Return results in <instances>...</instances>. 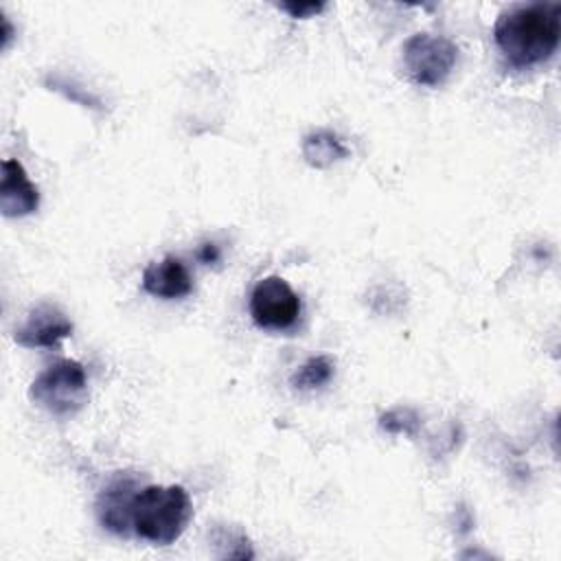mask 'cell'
I'll return each instance as SVG.
<instances>
[{
    "mask_svg": "<svg viewBox=\"0 0 561 561\" xmlns=\"http://www.w3.org/2000/svg\"><path fill=\"white\" fill-rule=\"evenodd\" d=\"M495 44L513 68L548 61L561 39V4L533 2L513 7L495 20Z\"/></svg>",
    "mask_w": 561,
    "mask_h": 561,
    "instance_id": "6da1fadb",
    "label": "cell"
},
{
    "mask_svg": "<svg viewBox=\"0 0 561 561\" xmlns=\"http://www.w3.org/2000/svg\"><path fill=\"white\" fill-rule=\"evenodd\" d=\"M193 517L188 491L182 484H149L136 491L131 502V530L156 546H169L182 537Z\"/></svg>",
    "mask_w": 561,
    "mask_h": 561,
    "instance_id": "7a4b0ae2",
    "label": "cell"
},
{
    "mask_svg": "<svg viewBox=\"0 0 561 561\" xmlns=\"http://www.w3.org/2000/svg\"><path fill=\"white\" fill-rule=\"evenodd\" d=\"M28 399L55 416L77 414L88 401L85 368L77 359L55 362L33 379Z\"/></svg>",
    "mask_w": 561,
    "mask_h": 561,
    "instance_id": "3957f363",
    "label": "cell"
},
{
    "mask_svg": "<svg viewBox=\"0 0 561 561\" xmlns=\"http://www.w3.org/2000/svg\"><path fill=\"white\" fill-rule=\"evenodd\" d=\"M458 61V46L434 33H414L403 44V66L410 79L425 88H438L447 81Z\"/></svg>",
    "mask_w": 561,
    "mask_h": 561,
    "instance_id": "277c9868",
    "label": "cell"
},
{
    "mask_svg": "<svg viewBox=\"0 0 561 561\" xmlns=\"http://www.w3.org/2000/svg\"><path fill=\"white\" fill-rule=\"evenodd\" d=\"M250 316L261 329H289L300 316V298L285 278L276 274L265 276L250 294Z\"/></svg>",
    "mask_w": 561,
    "mask_h": 561,
    "instance_id": "5b68a950",
    "label": "cell"
},
{
    "mask_svg": "<svg viewBox=\"0 0 561 561\" xmlns=\"http://www.w3.org/2000/svg\"><path fill=\"white\" fill-rule=\"evenodd\" d=\"M72 333L70 318L50 302H39L13 331V340L26 348H53Z\"/></svg>",
    "mask_w": 561,
    "mask_h": 561,
    "instance_id": "8992f818",
    "label": "cell"
},
{
    "mask_svg": "<svg viewBox=\"0 0 561 561\" xmlns=\"http://www.w3.org/2000/svg\"><path fill=\"white\" fill-rule=\"evenodd\" d=\"M39 206V191L31 182L20 160L7 158L2 162L0 180V210L4 217H24L35 213Z\"/></svg>",
    "mask_w": 561,
    "mask_h": 561,
    "instance_id": "52a82bcc",
    "label": "cell"
},
{
    "mask_svg": "<svg viewBox=\"0 0 561 561\" xmlns=\"http://www.w3.org/2000/svg\"><path fill=\"white\" fill-rule=\"evenodd\" d=\"M134 480L131 478H116L112 480L96 502L99 522L103 528L118 537L134 535L131 530V502H134Z\"/></svg>",
    "mask_w": 561,
    "mask_h": 561,
    "instance_id": "ba28073f",
    "label": "cell"
},
{
    "mask_svg": "<svg viewBox=\"0 0 561 561\" xmlns=\"http://www.w3.org/2000/svg\"><path fill=\"white\" fill-rule=\"evenodd\" d=\"M142 289L164 300L184 298L193 289V278L186 265L178 256L169 254L162 261H151L142 270Z\"/></svg>",
    "mask_w": 561,
    "mask_h": 561,
    "instance_id": "9c48e42d",
    "label": "cell"
},
{
    "mask_svg": "<svg viewBox=\"0 0 561 561\" xmlns=\"http://www.w3.org/2000/svg\"><path fill=\"white\" fill-rule=\"evenodd\" d=\"M302 158L313 169H329L331 164L344 160L348 156V147L342 142V138L329 129L311 131L302 138L300 145Z\"/></svg>",
    "mask_w": 561,
    "mask_h": 561,
    "instance_id": "30bf717a",
    "label": "cell"
},
{
    "mask_svg": "<svg viewBox=\"0 0 561 561\" xmlns=\"http://www.w3.org/2000/svg\"><path fill=\"white\" fill-rule=\"evenodd\" d=\"M333 373H335V359L331 355H316V357H309L302 366H298L289 383L296 390H316L329 383Z\"/></svg>",
    "mask_w": 561,
    "mask_h": 561,
    "instance_id": "8fae6325",
    "label": "cell"
},
{
    "mask_svg": "<svg viewBox=\"0 0 561 561\" xmlns=\"http://www.w3.org/2000/svg\"><path fill=\"white\" fill-rule=\"evenodd\" d=\"M379 427L388 434H405V436H416L421 427V416L412 408H392L379 416Z\"/></svg>",
    "mask_w": 561,
    "mask_h": 561,
    "instance_id": "7c38bea8",
    "label": "cell"
},
{
    "mask_svg": "<svg viewBox=\"0 0 561 561\" xmlns=\"http://www.w3.org/2000/svg\"><path fill=\"white\" fill-rule=\"evenodd\" d=\"M215 546H221L224 550L219 552L221 559H252V546L250 539L241 530H230L226 526H219L213 535Z\"/></svg>",
    "mask_w": 561,
    "mask_h": 561,
    "instance_id": "4fadbf2b",
    "label": "cell"
},
{
    "mask_svg": "<svg viewBox=\"0 0 561 561\" xmlns=\"http://www.w3.org/2000/svg\"><path fill=\"white\" fill-rule=\"evenodd\" d=\"M48 85L50 90L55 92H61L66 99L79 103V105H85V107H94V110H101V101L88 92H81V88L68 83V81H61V79H48Z\"/></svg>",
    "mask_w": 561,
    "mask_h": 561,
    "instance_id": "5bb4252c",
    "label": "cell"
},
{
    "mask_svg": "<svg viewBox=\"0 0 561 561\" xmlns=\"http://www.w3.org/2000/svg\"><path fill=\"white\" fill-rule=\"evenodd\" d=\"M278 9L285 11V13H289L291 18L305 20V18L318 15V13L324 9V2H280Z\"/></svg>",
    "mask_w": 561,
    "mask_h": 561,
    "instance_id": "9a60e30c",
    "label": "cell"
},
{
    "mask_svg": "<svg viewBox=\"0 0 561 561\" xmlns=\"http://www.w3.org/2000/svg\"><path fill=\"white\" fill-rule=\"evenodd\" d=\"M197 259H199L204 265H215V263H219V259H221L219 245L213 243V241L202 243V248L197 250Z\"/></svg>",
    "mask_w": 561,
    "mask_h": 561,
    "instance_id": "2e32d148",
    "label": "cell"
}]
</instances>
